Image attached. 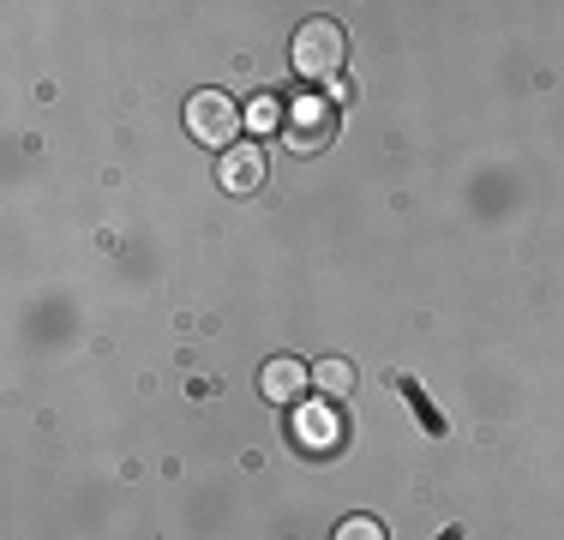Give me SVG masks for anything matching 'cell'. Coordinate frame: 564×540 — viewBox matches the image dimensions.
<instances>
[{
  "label": "cell",
  "mask_w": 564,
  "mask_h": 540,
  "mask_svg": "<svg viewBox=\"0 0 564 540\" xmlns=\"http://www.w3.org/2000/svg\"><path fill=\"white\" fill-rule=\"evenodd\" d=\"M337 540H384V522L379 517H348V522H337Z\"/></svg>",
  "instance_id": "9c48e42d"
},
{
  "label": "cell",
  "mask_w": 564,
  "mask_h": 540,
  "mask_svg": "<svg viewBox=\"0 0 564 540\" xmlns=\"http://www.w3.org/2000/svg\"><path fill=\"white\" fill-rule=\"evenodd\" d=\"M240 127H247V108L228 102L223 90H198V97L186 102V132H193L198 144H210V151H235Z\"/></svg>",
  "instance_id": "7a4b0ae2"
},
{
  "label": "cell",
  "mask_w": 564,
  "mask_h": 540,
  "mask_svg": "<svg viewBox=\"0 0 564 540\" xmlns=\"http://www.w3.org/2000/svg\"><path fill=\"white\" fill-rule=\"evenodd\" d=\"M282 115H289V102H282L276 90H259V97L247 102V127H252V132H276Z\"/></svg>",
  "instance_id": "ba28073f"
},
{
  "label": "cell",
  "mask_w": 564,
  "mask_h": 540,
  "mask_svg": "<svg viewBox=\"0 0 564 540\" xmlns=\"http://www.w3.org/2000/svg\"><path fill=\"white\" fill-rule=\"evenodd\" d=\"M217 181L228 186V193H259L264 186V151L259 144H235V151H223Z\"/></svg>",
  "instance_id": "277c9868"
},
{
  "label": "cell",
  "mask_w": 564,
  "mask_h": 540,
  "mask_svg": "<svg viewBox=\"0 0 564 540\" xmlns=\"http://www.w3.org/2000/svg\"><path fill=\"white\" fill-rule=\"evenodd\" d=\"M348 97H355V85H348V78H330V85H325V102H330V108L348 102Z\"/></svg>",
  "instance_id": "30bf717a"
},
{
  "label": "cell",
  "mask_w": 564,
  "mask_h": 540,
  "mask_svg": "<svg viewBox=\"0 0 564 540\" xmlns=\"http://www.w3.org/2000/svg\"><path fill=\"white\" fill-rule=\"evenodd\" d=\"M355 360H343V355H325V360H318V367H313V390H318V397H325V402H343V397H355Z\"/></svg>",
  "instance_id": "8992f818"
},
{
  "label": "cell",
  "mask_w": 564,
  "mask_h": 540,
  "mask_svg": "<svg viewBox=\"0 0 564 540\" xmlns=\"http://www.w3.org/2000/svg\"><path fill=\"white\" fill-rule=\"evenodd\" d=\"M301 439H306V451H337V439H343L337 414H330V409H306L301 414Z\"/></svg>",
  "instance_id": "52a82bcc"
},
{
  "label": "cell",
  "mask_w": 564,
  "mask_h": 540,
  "mask_svg": "<svg viewBox=\"0 0 564 540\" xmlns=\"http://www.w3.org/2000/svg\"><path fill=\"white\" fill-rule=\"evenodd\" d=\"M306 385H313V367H301V360H289V355H276L271 367L259 372V390H264L271 402H294Z\"/></svg>",
  "instance_id": "5b68a950"
},
{
  "label": "cell",
  "mask_w": 564,
  "mask_h": 540,
  "mask_svg": "<svg viewBox=\"0 0 564 540\" xmlns=\"http://www.w3.org/2000/svg\"><path fill=\"white\" fill-rule=\"evenodd\" d=\"M294 73L313 78V85H330V78H343V61H348V36L337 19H306L301 31H294V48H289Z\"/></svg>",
  "instance_id": "6da1fadb"
},
{
  "label": "cell",
  "mask_w": 564,
  "mask_h": 540,
  "mask_svg": "<svg viewBox=\"0 0 564 540\" xmlns=\"http://www.w3.org/2000/svg\"><path fill=\"white\" fill-rule=\"evenodd\" d=\"M330 139H337V108L325 97H294L289 115H282V144L294 156H318Z\"/></svg>",
  "instance_id": "3957f363"
}]
</instances>
